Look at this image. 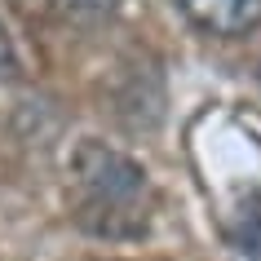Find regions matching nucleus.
I'll return each mask as SVG.
<instances>
[{"label": "nucleus", "mask_w": 261, "mask_h": 261, "mask_svg": "<svg viewBox=\"0 0 261 261\" xmlns=\"http://www.w3.org/2000/svg\"><path fill=\"white\" fill-rule=\"evenodd\" d=\"M71 173L80 186V204L84 217L97 213V230L107 234H128L146 226V199H151V181L146 168L133 164L128 155L111 151L102 142H84L71 155Z\"/></svg>", "instance_id": "1"}, {"label": "nucleus", "mask_w": 261, "mask_h": 261, "mask_svg": "<svg viewBox=\"0 0 261 261\" xmlns=\"http://www.w3.org/2000/svg\"><path fill=\"white\" fill-rule=\"evenodd\" d=\"M18 49H14V36H9V27L0 22V84H9V80H18Z\"/></svg>", "instance_id": "3"}, {"label": "nucleus", "mask_w": 261, "mask_h": 261, "mask_svg": "<svg viewBox=\"0 0 261 261\" xmlns=\"http://www.w3.org/2000/svg\"><path fill=\"white\" fill-rule=\"evenodd\" d=\"M71 9H93V14H102V9H111L115 0H67Z\"/></svg>", "instance_id": "4"}, {"label": "nucleus", "mask_w": 261, "mask_h": 261, "mask_svg": "<svg viewBox=\"0 0 261 261\" xmlns=\"http://www.w3.org/2000/svg\"><path fill=\"white\" fill-rule=\"evenodd\" d=\"M177 9L195 31L217 40H244L261 31V0H177Z\"/></svg>", "instance_id": "2"}]
</instances>
